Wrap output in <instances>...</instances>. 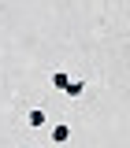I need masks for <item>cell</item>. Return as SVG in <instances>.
<instances>
[{"instance_id":"1","label":"cell","mask_w":130,"mask_h":148,"mask_svg":"<svg viewBox=\"0 0 130 148\" xmlns=\"http://www.w3.org/2000/svg\"><path fill=\"white\" fill-rule=\"evenodd\" d=\"M26 126H30V130L48 126V111H45V108H30V111H26Z\"/></svg>"},{"instance_id":"2","label":"cell","mask_w":130,"mask_h":148,"mask_svg":"<svg viewBox=\"0 0 130 148\" xmlns=\"http://www.w3.org/2000/svg\"><path fill=\"white\" fill-rule=\"evenodd\" d=\"M48 137H52V145H67V141H71V126H67V122H56Z\"/></svg>"},{"instance_id":"3","label":"cell","mask_w":130,"mask_h":148,"mask_svg":"<svg viewBox=\"0 0 130 148\" xmlns=\"http://www.w3.org/2000/svg\"><path fill=\"white\" fill-rule=\"evenodd\" d=\"M86 92V78H71V85H67V100H78Z\"/></svg>"},{"instance_id":"4","label":"cell","mask_w":130,"mask_h":148,"mask_svg":"<svg viewBox=\"0 0 130 148\" xmlns=\"http://www.w3.org/2000/svg\"><path fill=\"white\" fill-rule=\"evenodd\" d=\"M67 85H71V74H67V71H56V74H52V89L67 92Z\"/></svg>"}]
</instances>
